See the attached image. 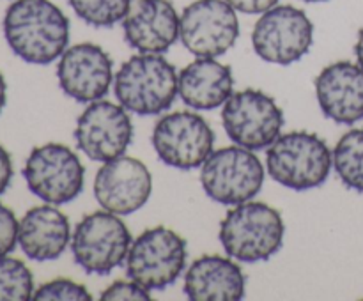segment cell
<instances>
[{"mask_svg":"<svg viewBox=\"0 0 363 301\" xmlns=\"http://www.w3.org/2000/svg\"><path fill=\"white\" fill-rule=\"evenodd\" d=\"M4 35L21 60L48 66L66 52L69 20L50 0H14L4 16Z\"/></svg>","mask_w":363,"mask_h":301,"instance_id":"1","label":"cell"},{"mask_svg":"<svg viewBox=\"0 0 363 301\" xmlns=\"http://www.w3.org/2000/svg\"><path fill=\"white\" fill-rule=\"evenodd\" d=\"M282 215L264 202H243L220 223V243L230 259L245 264L268 261L284 244Z\"/></svg>","mask_w":363,"mask_h":301,"instance_id":"2","label":"cell"},{"mask_svg":"<svg viewBox=\"0 0 363 301\" xmlns=\"http://www.w3.org/2000/svg\"><path fill=\"white\" fill-rule=\"evenodd\" d=\"M113 92L128 112L158 115L172 106L177 96L176 67L162 53H138L117 71Z\"/></svg>","mask_w":363,"mask_h":301,"instance_id":"3","label":"cell"},{"mask_svg":"<svg viewBox=\"0 0 363 301\" xmlns=\"http://www.w3.org/2000/svg\"><path fill=\"white\" fill-rule=\"evenodd\" d=\"M266 165L272 179L289 190L307 191L328 179L333 154L328 144L308 131L280 135L268 147Z\"/></svg>","mask_w":363,"mask_h":301,"instance_id":"4","label":"cell"},{"mask_svg":"<svg viewBox=\"0 0 363 301\" xmlns=\"http://www.w3.org/2000/svg\"><path fill=\"white\" fill-rule=\"evenodd\" d=\"M201 183L211 200L238 205L252 200L264 183V165L254 151L230 145L213 151L202 163Z\"/></svg>","mask_w":363,"mask_h":301,"instance_id":"5","label":"cell"},{"mask_svg":"<svg viewBox=\"0 0 363 301\" xmlns=\"http://www.w3.org/2000/svg\"><path fill=\"white\" fill-rule=\"evenodd\" d=\"M186 268V241L167 227H152L131 243L126 257L128 278L149 290L172 285Z\"/></svg>","mask_w":363,"mask_h":301,"instance_id":"6","label":"cell"},{"mask_svg":"<svg viewBox=\"0 0 363 301\" xmlns=\"http://www.w3.org/2000/svg\"><path fill=\"white\" fill-rule=\"evenodd\" d=\"M130 246L131 234L126 223L105 209L85 216L71 237L74 262L89 275H110L126 261Z\"/></svg>","mask_w":363,"mask_h":301,"instance_id":"7","label":"cell"},{"mask_svg":"<svg viewBox=\"0 0 363 301\" xmlns=\"http://www.w3.org/2000/svg\"><path fill=\"white\" fill-rule=\"evenodd\" d=\"M23 177L35 197L53 205L74 200L85 186V169L77 152L55 142L32 149Z\"/></svg>","mask_w":363,"mask_h":301,"instance_id":"8","label":"cell"},{"mask_svg":"<svg viewBox=\"0 0 363 301\" xmlns=\"http://www.w3.org/2000/svg\"><path fill=\"white\" fill-rule=\"evenodd\" d=\"M223 130L236 145L250 151L268 149L282 133L284 112L262 91L233 92L222 108Z\"/></svg>","mask_w":363,"mask_h":301,"instance_id":"9","label":"cell"},{"mask_svg":"<svg viewBox=\"0 0 363 301\" xmlns=\"http://www.w3.org/2000/svg\"><path fill=\"white\" fill-rule=\"evenodd\" d=\"M314 39V23L294 6H275L262 13L252 32L254 52L262 60L289 66L307 55Z\"/></svg>","mask_w":363,"mask_h":301,"instance_id":"10","label":"cell"},{"mask_svg":"<svg viewBox=\"0 0 363 301\" xmlns=\"http://www.w3.org/2000/svg\"><path fill=\"white\" fill-rule=\"evenodd\" d=\"M240 38L236 9L227 0H195L184 7L179 39L195 57L223 55Z\"/></svg>","mask_w":363,"mask_h":301,"instance_id":"11","label":"cell"},{"mask_svg":"<svg viewBox=\"0 0 363 301\" xmlns=\"http://www.w3.org/2000/svg\"><path fill=\"white\" fill-rule=\"evenodd\" d=\"M152 147L165 165L179 170L202 166L213 152L215 133L195 112H172L156 123Z\"/></svg>","mask_w":363,"mask_h":301,"instance_id":"12","label":"cell"},{"mask_svg":"<svg viewBox=\"0 0 363 301\" xmlns=\"http://www.w3.org/2000/svg\"><path fill=\"white\" fill-rule=\"evenodd\" d=\"M74 140L78 149L94 161L119 158L133 140L130 113L123 105L103 99L89 103L77 120Z\"/></svg>","mask_w":363,"mask_h":301,"instance_id":"13","label":"cell"},{"mask_svg":"<svg viewBox=\"0 0 363 301\" xmlns=\"http://www.w3.org/2000/svg\"><path fill=\"white\" fill-rule=\"evenodd\" d=\"M152 193V177L147 166L131 156L105 161L94 179V197L105 211L131 215L147 204Z\"/></svg>","mask_w":363,"mask_h":301,"instance_id":"14","label":"cell"},{"mask_svg":"<svg viewBox=\"0 0 363 301\" xmlns=\"http://www.w3.org/2000/svg\"><path fill=\"white\" fill-rule=\"evenodd\" d=\"M57 78L64 94L78 103L103 99L110 91L113 76V60L101 46L80 42L60 55Z\"/></svg>","mask_w":363,"mask_h":301,"instance_id":"15","label":"cell"},{"mask_svg":"<svg viewBox=\"0 0 363 301\" xmlns=\"http://www.w3.org/2000/svg\"><path fill=\"white\" fill-rule=\"evenodd\" d=\"M179 21L170 0H137L123 20L124 39L140 53H165L179 39Z\"/></svg>","mask_w":363,"mask_h":301,"instance_id":"16","label":"cell"},{"mask_svg":"<svg viewBox=\"0 0 363 301\" xmlns=\"http://www.w3.org/2000/svg\"><path fill=\"white\" fill-rule=\"evenodd\" d=\"M321 112L337 124L363 119V69L360 64L340 60L326 66L315 78Z\"/></svg>","mask_w":363,"mask_h":301,"instance_id":"17","label":"cell"},{"mask_svg":"<svg viewBox=\"0 0 363 301\" xmlns=\"http://www.w3.org/2000/svg\"><path fill=\"white\" fill-rule=\"evenodd\" d=\"M69 220L53 204L28 209L18 225V243L28 259L38 262L55 261L69 244Z\"/></svg>","mask_w":363,"mask_h":301,"instance_id":"18","label":"cell"},{"mask_svg":"<svg viewBox=\"0 0 363 301\" xmlns=\"http://www.w3.org/2000/svg\"><path fill=\"white\" fill-rule=\"evenodd\" d=\"M234 76L229 66L213 57H197L177 74V94L195 110H215L233 96Z\"/></svg>","mask_w":363,"mask_h":301,"instance_id":"19","label":"cell"},{"mask_svg":"<svg viewBox=\"0 0 363 301\" xmlns=\"http://www.w3.org/2000/svg\"><path fill=\"white\" fill-rule=\"evenodd\" d=\"M240 266L222 255H202L184 275V294L191 301H238L245 296Z\"/></svg>","mask_w":363,"mask_h":301,"instance_id":"20","label":"cell"},{"mask_svg":"<svg viewBox=\"0 0 363 301\" xmlns=\"http://www.w3.org/2000/svg\"><path fill=\"white\" fill-rule=\"evenodd\" d=\"M333 166L350 190L363 193V127L347 131L333 149Z\"/></svg>","mask_w":363,"mask_h":301,"instance_id":"21","label":"cell"},{"mask_svg":"<svg viewBox=\"0 0 363 301\" xmlns=\"http://www.w3.org/2000/svg\"><path fill=\"white\" fill-rule=\"evenodd\" d=\"M80 20L92 27H113L131 11V0H67Z\"/></svg>","mask_w":363,"mask_h":301,"instance_id":"22","label":"cell"},{"mask_svg":"<svg viewBox=\"0 0 363 301\" xmlns=\"http://www.w3.org/2000/svg\"><path fill=\"white\" fill-rule=\"evenodd\" d=\"M34 296V276L21 261L0 257V301H27Z\"/></svg>","mask_w":363,"mask_h":301,"instance_id":"23","label":"cell"},{"mask_svg":"<svg viewBox=\"0 0 363 301\" xmlns=\"http://www.w3.org/2000/svg\"><path fill=\"white\" fill-rule=\"evenodd\" d=\"M35 301H91L92 296L82 283L73 282L67 278H57L52 282H46L34 293Z\"/></svg>","mask_w":363,"mask_h":301,"instance_id":"24","label":"cell"},{"mask_svg":"<svg viewBox=\"0 0 363 301\" xmlns=\"http://www.w3.org/2000/svg\"><path fill=\"white\" fill-rule=\"evenodd\" d=\"M103 301H124V300H135V301H151V294L149 289L140 285L135 280H116L112 285L106 287L101 293Z\"/></svg>","mask_w":363,"mask_h":301,"instance_id":"25","label":"cell"},{"mask_svg":"<svg viewBox=\"0 0 363 301\" xmlns=\"http://www.w3.org/2000/svg\"><path fill=\"white\" fill-rule=\"evenodd\" d=\"M18 225L20 222L16 220L14 212L7 205L0 204V257H6L16 246Z\"/></svg>","mask_w":363,"mask_h":301,"instance_id":"26","label":"cell"},{"mask_svg":"<svg viewBox=\"0 0 363 301\" xmlns=\"http://www.w3.org/2000/svg\"><path fill=\"white\" fill-rule=\"evenodd\" d=\"M236 11L245 14H262L275 7L279 0H227Z\"/></svg>","mask_w":363,"mask_h":301,"instance_id":"27","label":"cell"},{"mask_svg":"<svg viewBox=\"0 0 363 301\" xmlns=\"http://www.w3.org/2000/svg\"><path fill=\"white\" fill-rule=\"evenodd\" d=\"M13 159L6 149L0 145V195L9 188L11 179H13Z\"/></svg>","mask_w":363,"mask_h":301,"instance_id":"28","label":"cell"},{"mask_svg":"<svg viewBox=\"0 0 363 301\" xmlns=\"http://www.w3.org/2000/svg\"><path fill=\"white\" fill-rule=\"evenodd\" d=\"M354 55H357L358 64L363 69V28H360L358 32V39H357V45H354Z\"/></svg>","mask_w":363,"mask_h":301,"instance_id":"29","label":"cell"},{"mask_svg":"<svg viewBox=\"0 0 363 301\" xmlns=\"http://www.w3.org/2000/svg\"><path fill=\"white\" fill-rule=\"evenodd\" d=\"M6 101H7V84L4 74L0 73V113H2L4 106H6Z\"/></svg>","mask_w":363,"mask_h":301,"instance_id":"30","label":"cell"},{"mask_svg":"<svg viewBox=\"0 0 363 301\" xmlns=\"http://www.w3.org/2000/svg\"><path fill=\"white\" fill-rule=\"evenodd\" d=\"M303 2H325V0H303Z\"/></svg>","mask_w":363,"mask_h":301,"instance_id":"31","label":"cell"}]
</instances>
